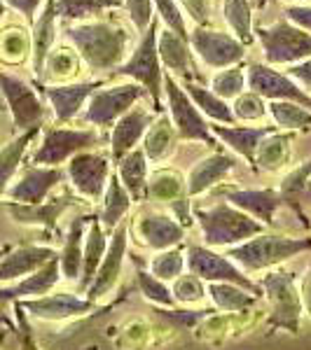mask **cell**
Here are the masks:
<instances>
[{"label":"cell","mask_w":311,"mask_h":350,"mask_svg":"<svg viewBox=\"0 0 311 350\" xmlns=\"http://www.w3.org/2000/svg\"><path fill=\"white\" fill-rule=\"evenodd\" d=\"M232 112H234L236 120L244 122H256L262 120L267 115V105H264V98L258 94H241L239 98H234V105H232Z\"/></svg>","instance_id":"681fc988"},{"label":"cell","mask_w":311,"mask_h":350,"mask_svg":"<svg viewBox=\"0 0 311 350\" xmlns=\"http://www.w3.org/2000/svg\"><path fill=\"white\" fill-rule=\"evenodd\" d=\"M89 217H75L66 231L64 250L59 252L61 278L77 280L82 271V252H84V224Z\"/></svg>","instance_id":"836d02e7"},{"label":"cell","mask_w":311,"mask_h":350,"mask_svg":"<svg viewBox=\"0 0 311 350\" xmlns=\"http://www.w3.org/2000/svg\"><path fill=\"white\" fill-rule=\"evenodd\" d=\"M299 297H302V306L311 318V264L307 267L302 275V283H299Z\"/></svg>","instance_id":"91938a15"},{"label":"cell","mask_w":311,"mask_h":350,"mask_svg":"<svg viewBox=\"0 0 311 350\" xmlns=\"http://www.w3.org/2000/svg\"><path fill=\"white\" fill-rule=\"evenodd\" d=\"M185 269V247L176 245L169 250H160L150 259V273L164 283H173L178 275H183Z\"/></svg>","instance_id":"7bdbcfd3"},{"label":"cell","mask_w":311,"mask_h":350,"mask_svg":"<svg viewBox=\"0 0 311 350\" xmlns=\"http://www.w3.org/2000/svg\"><path fill=\"white\" fill-rule=\"evenodd\" d=\"M288 77H290V80H295V82H299L304 89H311V56L288 68Z\"/></svg>","instance_id":"6f0895ef"},{"label":"cell","mask_w":311,"mask_h":350,"mask_svg":"<svg viewBox=\"0 0 311 350\" xmlns=\"http://www.w3.org/2000/svg\"><path fill=\"white\" fill-rule=\"evenodd\" d=\"M66 178L71 180L73 189L89 201L103 199L105 185L110 180V159L96 152H80L68 159Z\"/></svg>","instance_id":"7c38bea8"},{"label":"cell","mask_w":311,"mask_h":350,"mask_svg":"<svg viewBox=\"0 0 311 350\" xmlns=\"http://www.w3.org/2000/svg\"><path fill=\"white\" fill-rule=\"evenodd\" d=\"M176 129H173L171 120L166 115H160L152 126L145 133V143H143V152L148 157V161L152 163H164L171 157V152L176 150Z\"/></svg>","instance_id":"e575fe53"},{"label":"cell","mask_w":311,"mask_h":350,"mask_svg":"<svg viewBox=\"0 0 311 350\" xmlns=\"http://www.w3.org/2000/svg\"><path fill=\"white\" fill-rule=\"evenodd\" d=\"M96 89H101V82H77V84H56V87H45L42 94L49 100L54 112V120L66 124L75 120L77 112L82 110L84 100L92 98Z\"/></svg>","instance_id":"cb8c5ba5"},{"label":"cell","mask_w":311,"mask_h":350,"mask_svg":"<svg viewBox=\"0 0 311 350\" xmlns=\"http://www.w3.org/2000/svg\"><path fill=\"white\" fill-rule=\"evenodd\" d=\"M256 36L262 44L267 66H295L311 56V33L302 31L290 21H276L274 26H258Z\"/></svg>","instance_id":"52a82bcc"},{"label":"cell","mask_w":311,"mask_h":350,"mask_svg":"<svg viewBox=\"0 0 311 350\" xmlns=\"http://www.w3.org/2000/svg\"><path fill=\"white\" fill-rule=\"evenodd\" d=\"M164 92H166L169 100V120H171L173 129H176L180 140H201L206 145H216L211 135V126L201 117V112L197 110V105L190 100V96L185 94V89H180V84L173 80L171 72L164 70Z\"/></svg>","instance_id":"9c48e42d"},{"label":"cell","mask_w":311,"mask_h":350,"mask_svg":"<svg viewBox=\"0 0 311 350\" xmlns=\"http://www.w3.org/2000/svg\"><path fill=\"white\" fill-rule=\"evenodd\" d=\"M108 239L110 236L105 234L103 227H101L99 217L89 215V231L84 234V252H82V271L80 278H77V290L84 292L89 285H92L96 271H99V264L103 259L105 250H108Z\"/></svg>","instance_id":"83f0119b"},{"label":"cell","mask_w":311,"mask_h":350,"mask_svg":"<svg viewBox=\"0 0 311 350\" xmlns=\"http://www.w3.org/2000/svg\"><path fill=\"white\" fill-rule=\"evenodd\" d=\"M12 10H16L19 14H24L28 21L36 19L38 14V8L42 5V0H5Z\"/></svg>","instance_id":"680465c9"},{"label":"cell","mask_w":311,"mask_h":350,"mask_svg":"<svg viewBox=\"0 0 311 350\" xmlns=\"http://www.w3.org/2000/svg\"><path fill=\"white\" fill-rule=\"evenodd\" d=\"M286 16L290 19V24H295L302 28V31L311 33V8H307V5H288Z\"/></svg>","instance_id":"11a10c76"},{"label":"cell","mask_w":311,"mask_h":350,"mask_svg":"<svg viewBox=\"0 0 311 350\" xmlns=\"http://www.w3.org/2000/svg\"><path fill=\"white\" fill-rule=\"evenodd\" d=\"M246 84L253 89V94L262 96V98L293 100V103L311 110V96L304 92L295 80H290V77L284 75V72L274 70V68L267 66V64H251L248 66Z\"/></svg>","instance_id":"5bb4252c"},{"label":"cell","mask_w":311,"mask_h":350,"mask_svg":"<svg viewBox=\"0 0 311 350\" xmlns=\"http://www.w3.org/2000/svg\"><path fill=\"white\" fill-rule=\"evenodd\" d=\"M124 0H56V16L66 21H80L101 14L103 10L120 8Z\"/></svg>","instance_id":"b9f144b4"},{"label":"cell","mask_w":311,"mask_h":350,"mask_svg":"<svg viewBox=\"0 0 311 350\" xmlns=\"http://www.w3.org/2000/svg\"><path fill=\"white\" fill-rule=\"evenodd\" d=\"M211 310H171V308H160V318L169 320L176 327H192L195 323H201L203 318H208Z\"/></svg>","instance_id":"db71d44e"},{"label":"cell","mask_w":311,"mask_h":350,"mask_svg":"<svg viewBox=\"0 0 311 350\" xmlns=\"http://www.w3.org/2000/svg\"><path fill=\"white\" fill-rule=\"evenodd\" d=\"M171 295L176 299V304H185V306H192V304H201L203 297H206V287H203V280L197 278L192 273H183L173 280Z\"/></svg>","instance_id":"bcb514c9"},{"label":"cell","mask_w":311,"mask_h":350,"mask_svg":"<svg viewBox=\"0 0 311 350\" xmlns=\"http://www.w3.org/2000/svg\"><path fill=\"white\" fill-rule=\"evenodd\" d=\"M45 72H52L56 77L73 75V72H75V56L66 47L56 49V52H49L47 64H45ZM45 72H42V77H45Z\"/></svg>","instance_id":"816d5d0a"},{"label":"cell","mask_w":311,"mask_h":350,"mask_svg":"<svg viewBox=\"0 0 311 350\" xmlns=\"http://www.w3.org/2000/svg\"><path fill=\"white\" fill-rule=\"evenodd\" d=\"M84 350H99V346H87V348H84Z\"/></svg>","instance_id":"003e7915"},{"label":"cell","mask_w":311,"mask_h":350,"mask_svg":"<svg viewBox=\"0 0 311 350\" xmlns=\"http://www.w3.org/2000/svg\"><path fill=\"white\" fill-rule=\"evenodd\" d=\"M12 310H14V334H16V341H19V350H42L40 343L36 338V332L31 327V318L24 310L19 301L12 304Z\"/></svg>","instance_id":"c3c4849f"},{"label":"cell","mask_w":311,"mask_h":350,"mask_svg":"<svg viewBox=\"0 0 311 350\" xmlns=\"http://www.w3.org/2000/svg\"><path fill=\"white\" fill-rule=\"evenodd\" d=\"M152 5L157 8V12H160L162 21L166 24L169 31H173L176 36L183 38V40H190L188 26H185V19H183V14H180L176 0H152Z\"/></svg>","instance_id":"f907efd6"},{"label":"cell","mask_w":311,"mask_h":350,"mask_svg":"<svg viewBox=\"0 0 311 350\" xmlns=\"http://www.w3.org/2000/svg\"><path fill=\"white\" fill-rule=\"evenodd\" d=\"M293 131H284V133H269L262 138V143L258 145L256 150V161H253V168L258 171H267V173H276L286 166L288 159H290V148H293Z\"/></svg>","instance_id":"d6a6232c"},{"label":"cell","mask_w":311,"mask_h":350,"mask_svg":"<svg viewBox=\"0 0 311 350\" xmlns=\"http://www.w3.org/2000/svg\"><path fill=\"white\" fill-rule=\"evenodd\" d=\"M223 14L234 38L244 47L256 40V36H253V8L248 0H225Z\"/></svg>","instance_id":"60d3db41"},{"label":"cell","mask_w":311,"mask_h":350,"mask_svg":"<svg viewBox=\"0 0 311 350\" xmlns=\"http://www.w3.org/2000/svg\"><path fill=\"white\" fill-rule=\"evenodd\" d=\"M192 215L199 222L206 247H234L253 236L264 234L267 229L227 201H220L211 208H195Z\"/></svg>","instance_id":"3957f363"},{"label":"cell","mask_w":311,"mask_h":350,"mask_svg":"<svg viewBox=\"0 0 311 350\" xmlns=\"http://www.w3.org/2000/svg\"><path fill=\"white\" fill-rule=\"evenodd\" d=\"M66 36L77 47L80 59L94 72H105L122 66L129 44V33L124 28L105 24V21H84V24L68 26Z\"/></svg>","instance_id":"6da1fadb"},{"label":"cell","mask_w":311,"mask_h":350,"mask_svg":"<svg viewBox=\"0 0 311 350\" xmlns=\"http://www.w3.org/2000/svg\"><path fill=\"white\" fill-rule=\"evenodd\" d=\"M185 267L190 269L192 275L206 280V283L239 285V287H244V290L253 292V295L262 297V287H260L256 280L248 278L232 259L220 255L213 247L199 245V243H188V247H185Z\"/></svg>","instance_id":"8992f818"},{"label":"cell","mask_w":311,"mask_h":350,"mask_svg":"<svg viewBox=\"0 0 311 350\" xmlns=\"http://www.w3.org/2000/svg\"><path fill=\"white\" fill-rule=\"evenodd\" d=\"M10 250V247H0V257H3L5 255V252H8Z\"/></svg>","instance_id":"03108f58"},{"label":"cell","mask_w":311,"mask_h":350,"mask_svg":"<svg viewBox=\"0 0 311 350\" xmlns=\"http://www.w3.org/2000/svg\"><path fill=\"white\" fill-rule=\"evenodd\" d=\"M309 178H311V159L299 163L297 168H293V171L284 178L281 189H279L281 201H284L286 206L290 208V211L295 213L299 219H302L304 227H309V222H307V217H304L302 206H299V203H302V199H304V189H307Z\"/></svg>","instance_id":"f35d334b"},{"label":"cell","mask_w":311,"mask_h":350,"mask_svg":"<svg viewBox=\"0 0 311 350\" xmlns=\"http://www.w3.org/2000/svg\"><path fill=\"white\" fill-rule=\"evenodd\" d=\"M75 203H77L75 196L66 191V194L54 196V199H45L42 203H33V206L8 201L5 203V211L10 213V217H12L16 224H24V227H40L45 231H54L61 215H64L71 206H75Z\"/></svg>","instance_id":"d6986e66"},{"label":"cell","mask_w":311,"mask_h":350,"mask_svg":"<svg viewBox=\"0 0 311 350\" xmlns=\"http://www.w3.org/2000/svg\"><path fill=\"white\" fill-rule=\"evenodd\" d=\"M132 196H129V191L122 187L120 178L117 175H110L108 180V189H105L103 194V211H101V227H105V234H112V231L117 229V224L124 222V217H127L129 208H132Z\"/></svg>","instance_id":"d590c367"},{"label":"cell","mask_w":311,"mask_h":350,"mask_svg":"<svg viewBox=\"0 0 311 350\" xmlns=\"http://www.w3.org/2000/svg\"><path fill=\"white\" fill-rule=\"evenodd\" d=\"M145 199L166 203L173 211V217L178 219L183 227L192 224V211H190V196L185 180L173 171H160L152 178H148V187H145Z\"/></svg>","instance_id":"ac0fdd59"},{"label":"cell","mask_w":311,"mask_h":350,"mask_svg":"<svg viewBox=\"0 0 311 350\" xmlns=\"http://www.w3.org/2000/svg\"><path fill=\"white\" fill-rule=\"evenodd\" d=\"M0 94H3L5 103H8L16 131H28V129L42 126L45 105L31 84L0 70Z\"/></svg>","instance_id":"30bf717a"},{"label":"cell","mask_w":311,"mask_h":350,"mask_svg":"<svg viewBox=\"0 0 311 350\" xmlns=\"http://www.w3.org/2000/svg\"><path fill=\"white\" fill-rule=\"evenodd\" d=\"M56 0H45V8L40 16L36 19V26H33V70L36 75L42 80L45 72V64H47V56L52 52L54 44V33H56Z\"/></svg>","instance_id":"f546056e"},{"label":"cell","mask_w":311,"mask_h":350,"mask_svg":"<svg viewBox=\"0 0 311 350\" xmlns=\"http://www.w3.org/2000/svg\"><path fill=\"white\" fill-rule=\"evenodd\" d=\"M99 143V133L94 129H45L42 143L33 152V166L59 168L61 163L73 159L80 152H89V148Z\"/></svg>","instance_id":"ba28073f"},{"label":"cell","mask_w":311,"mask_h":350,"mask_svg":"<svg viewBox=\"0 0 311 350\" xmlns=\"http://www.w3.org/2000/svg\"><path fill=\"white\" fill-rule=\"evenodd\" d=\"M251 3V8H256V10H262L264 5H267V0H248Z\"/></svg>","instance_id":"94428289"},{"label":"cell","mask_w":311,"mask_h":350,"mask_svg":"<svg viewBox=\"0 0 311 350\" xmlns=\"http://www.w3.org/2000/svg\"><path fill=\"white\" fill-rule=\"evenodd\" d=\"M234 166H236V161H234V157H229V154H211V157H206V159L197 161L195 166H192L188 180H185L188 196L195 199V196L206 194V191L211 187H216Z\"/></svg>","instance_id":"4316f807"},{"label":"cell","mask_w":311,"mask_h":350,"mask_svg":"<svg viewBox=\"0 0 311 350\" xmlns=\"http://www.w3.org/2000/svg\"><path fill=\"white\" fill-rule=\"evenodd\" d=\"M136 275H138V285H140V292L148 301L157 304L160 308H171L176 304V299L171 295V287H166V283L150 273V271L140 269V264L136 267Z\"/></svg>","instance_id":"f6af8a7d"},{"label":"cell","mask_w":311,"mask_h":350,"mask_svg":"<svg viewBox=\"0 0 311 350\" xmlns=\"http://www.w3.org/2000/svg\"><path fill=\"white\" fill-rule=\"evenodd\" d=\"M157 36H160V24L152 21L148 31L143 33L138 47L134 49L132 59L122 61V66L115 70V75L134 77L136 84L145 89L152 98L155 112H162V84H164V70L162 61L157 54Z\"/></svg>","instance_id":"5b68a950"},{"label":"cell","mask_w":311,"mask_h":350,"mask_svg":"<svg viewBox=\"0 0 311 350\" xmlns=\"http://www.w3.org/2000/svg\"><path fill=\"white\" fill-rule=\"evenodd\" d=\"M190 47L208 68H232L236 66L246 54V47L236 40L234 36H227L223 31H211V28L197 26L190 33Z\"/></svg>","instance_id":"4fadbf2b"},{"label":"cell","mask_w":311,"mask_h":350,"mask_svg":"<svg viewBox=\"0 0 311 350\" xmlns=\"http://www.w3.org/2000/svg\"><path fill=\"white\" fill-rule=\"evenodd\" d=\"M213 135H218L229 150H234L239 157L251 163L256 161V150L262 143L264 135L274 133V126H211Z\"/></svg>","instance_id":"f1b7e54d"},{"label":"cell","mask_w":311,"mask_h":350,"mask_svg":"<svg viewBox=\"0 0 311 350\" xmlns=\"http://www.w3.org/2000/svg\"><path fill=\"white\" fill-rule=\"evenodd\" d=\"M225 201L258 219L264 227H271L276 211L284 206L279 191L274 189H229L225 191Z\"/></svg>","instance_id":"d4e9b609"},{"label":"cell","mask_w":311,"mask_h":350,"mask_svg":"<svg viewBox=\"0 0 311 350\" xmlns=\"http://www.w3.org/2000/svg\"><path fill=\"white\" fill-rule=\"evenodd\" d=\"M127 247H129V227H127V222H122V224H117V229L110 234L108 250H105L103 259H101L92 285L84 290L89 301L96 304L99 299L110 295L112 287L117 285V280H120V275H122L124 257H127Z\"/></svg>","instance_id":"9a60e30c"},{"label":"cell","mask_w":311,"mask_h":350,"mask_svg":"<svg viewBox=\"0 0 311 350\" xmlns=\"http://www.w3.org/2000/svg\"><path fill=\"white\" fill-rule=\"evenodd\" d=\"M157 54H160V61L164 64V68L180 75L183 82H192L197 77L190 42L176 36L173 31H169V28H164L160 36H157Z\"/></svg>","instance_id":"484cf974"},{"label":"cell","mask_w":311,"mask_h":350,"mask_svg":"<svg viewBox=\"0 0 311 350\" xmlns=\"http://www.w3.org/2000/svg\"><path fill=\"white\" fill-rule=\"evenodd\" d=\"M206 295L211 297L213 306L225 313H244L251 306H256L258 295L244 290L239 285H229V283H208Z\"/></svg>","instance_id":"74e56055"},{"label":"cell","mask_w":311,"mask_h":350,"mask_svg":"<svg viewBox=\"0 0 311 350\" xmlns=\"http://www.w3.org/2000/svg\"><path fill=\"white\" fill-rule=\"evenodd\" d=\"M66 178L64 168H49V166H28L24 173L19 175L14 185H10L8 189V199L14 203H42L49 196L56 185Z\"/></svg>","instance_id":"ffe728a7"},{"label":"cell","mask_w":311,"mask_h":350,"mask_svg":"<svg viewBox=\"0 0 311 350\" xmlns=\"http://www.w3.org/2000/svg\"><path fill=\"white\" fill-rule=\"evenodd\" d=\"M124 5H127V12L132 16L134 26L140 33L148 31V26L152 24V10H155L152 0H124Z\"/></svg>","instance_id":"f5cc1de1"},{"label":"cell","mask_w":311,"mask_h":350,"mask_svg":"<svg viewBox=\"0 0 311 350\" xmlns=\"http://www.w3.org/2000/svg\"><path fill=\"white\" fill-rule=\"evenodd\" d=\"M59 280H61V267H59V257H54L52 262H47L36 273L26 275V278L16 280V283H10L8 287H0V306L49 295Z\"/></svg>","instance_id":"7402d4cb"},{"label":"cell","mask_w":311,"mask_h":350,"mask_svg":"<svg viewBox=\"0 0 311 350\" xmlns=\"http://www.w3.org/2000/svg\"><path fill=\"white\" fill-rule=\"evenodd\" d=\"M40 131H42V126L21 131L14 140H10V143L0 150V199L8 194L10 185L14 183V175L19 173V166L28 152V145L33 143V138Z\"/></svg>","instance_id":"4dcf8cb0"},{"label":"cell","mask_w":311,"mask_h":350,"mask_svg":"<svg viewBox=\"0 0 311 350\" xmlns=\"http://www.w3.org/2000/svg\"><path fill=\"white\" fill-rule=\"evenodd\" d=\"M246 89V70L241 66L225 68L223 72H218L211 82V92L220 96L223 100H234L244 94Z\"/></svg>","instance_id":"ee69618b"},{"label":"cell","mask_w":311,"mask_h":350,"mask_svg":"<svg viewBox=\"0 0 311 350\" xmlns=\"http://www.w3.org/2000/svg\"><path fill=\"white\" fill-rule=\"evenodd\" d=\"M304 196H311V178H309V183H307V189H304Z\"/></svg>","instance_id":"6125c7cd"},{"label":"cell","mask_w":311,"mask_h":350,"mask_svg":"<svg viewBox=\"0 0 311 350\" xmlns=\"http://www.w3.org/2000/svg\"><path fill=\"white\" fill-rule=\"evenodd\" d=\"M117 178L122 187L129 191L132 201L145 199V187H148V157L140 148L132 150L117 161Z\"/></svg>","instance_id":"1f68e13d"},{"label":"cell","mask_w":311,"mask_h":350,"mask_svg":"<svg viewBox=\"0 0 311 350\" xmlns=\"http://www.w3.org/2000/svg\"><path fill=\"white\" fill-rule=\"evenodd\" d=\"M134 234L150 250H169V247L183 245L185 227L176 217L164 215L157 211H143L134 219Z\"/></svg>","instance_id":"e0dca14e"},{"label":"cell","mask_w":311,"mask_h":350,"mask_svg":"<svg viewBox=\"0 0 311 350\" xmlns=\"http://www.w3.org/2000/svg\"><path fill=\"white\" fill-rule=\"evenodd\" d=\"M54 257H59V252L49 245H36V243L8 250L0 257V283H16V280L36 273Z\"/></svg>","instance_id":"44dd1931"},{"label":"cell","mask_w":311,"mask_h":350,"mask_svg":"<svg viewBox=\"0 0 311 350\" xmlns=\"http://www.w3.org/2000/svg\"><path fill=\"white\" fill-rule=\"evenodd\" d=\"M267 112L279 129L284 131H309L311 129V110L302 105L293 103V100H271L267 105Z\"/></svg>","instance_id":"ab89813d"},{"label":"cell","mask_w":311,"mask_h":350,"mask_svg":"<svg viewBox=\"0 0 311 350\" xmlns=\"http://www.w3.org/2000/svg\"><path fill=\"white\" fill-rule=\"evenodd\" d=\"M28 54V42L26 36L19 28H8L0 36V59L5 64H19L21 59H26Z\"/></svg>","instance_id":"7dc6e473"},{"label":"cell","mask_w":311,"mask_h":350,"mask_svg":"<svg viewBox=\"0 0 311 350\" xmlns=\"http://www.w3.org/2000/svg\"><path fill=\"white\" fill-rule=\"evenodd\" d=\"M180 5L185 8L192 19L197 21V26H203L208 19V0H180Z\"/></svg>","instance_id":"9f6ffc18"},{"label":"cell","mask_w":311,"mask_h":350,"mask_svg":"<svg viewBox=\"0 0 311 350\" xmlns=\"http://www.w3.org/2000/svg\"><path fill=\"white\" fill-rule=\"evenodd\" d=\"M157 117L152 115L150 110L143 108H132L124 117L115 122L112 126V135H110V154L115 163L122 159L124 154H129L132 150H136L138 140L148 133V129L152 126Z\"/></svg>","instance_id":"603a6c76"},{"label":"cell","mask_w":311,"mask_h":350,"mask_svg":"<svg viewBox=\"0 0 311 350\" xmlns=\"http://www.w3.org/2000/svg\"><path fill=\"white\" fill-rule=\"evenodd\" d=\"M3 14H5V0H0V19H3Z\"/></svg>","instance_id":"be15d7a7"},{"label":"cell","mask_w":311,"mask_h":350,"mask_svg":"<svg viewBox=\"0 0 311 350\" xmlns=\"http://www.w3.org/2000/svg\"><path fill=\"white\" fill-rule=\"evenodd\" d=\"M299 275L295 271H271L260 278L262 295H267L271 313L267 318V334L284 329L288 334H299L302 327V297H299Z\"/></svg>","instance_id":"277c9868"},{"label":"cell","mask_w":311,"mask_h":350,"mask_svg":"<svg viewBox=\"0 0 311 350\" xmlns=\"http://www.w3.org/2000/svg\"><path fill=\"white\" fill-rule=\"evenodd\" d=\"M145 94L140 84H115L108 89H96L89 98L84 122L96 124V126H110L120 117L127 115L134 108V103Z\"/></svg>","instance_id":"8fae6325"},{"label":"cell","mask_w":311,"mask_h":350,"mask_svg":"<svg viewBox=\"0 0 311 350\" xmlns=\"http://www.w3.org/2000/svg\"><path fill=\"white\" fill-rule=\"evenodd\" d=\"M183 89L201 115L211 117V120H216L218 124H225V126L234 124L236 117H234V112H232V105L227 100L220 98V96L213 94L211 89L201 87V84H197V82H183Z\"/></svg>","instance_id":"8d00e7d4"},{"label":"cell","mask_w":311,"mask_h":350,"mask_svg":"<svg viewBox=\"0 0 311 350\" xmlns=\"http://www.w3.org/2000/svg\"><path fill=\"white\" fill-rule=\"evenodd\" d=\"M311 252V239H295L284 234H258L239 245L229 247L225 257L232 259L244 273H260L274 269L288 259Z\"/></svg>","instance_id":"7a4b0ae2"},{"label":"cell","mask_w":311,"mask_h":350,"mask_svg":"<svg viewBox=\"0 0 311 350\" xmlns=\"http://www.w3.org/2000/svg\"><path fill=\"white\" fill-rule=\"evenodd\" d=\"M24 310L28 313V318H38L45 323H64V320H75L82 315L92 313L96 304L89 299H80L73 292H49L45 297L38 299H26L19 301Z\"/></svg>","instance_id":"2e32d148"},{"label":"cell","mask_w":311,"mask_h":350,"mask_svg":"<svg viewBox=\"0 0 311 350\" xmlns=\"http://www.w3.org/2000/svg\"><path fill=\"white\" fill-rule=\"evenodd\" d=\"M286 3H293V5H297V3H307V0H286Z\"/></svg>","instance_id":"e7e4bbea"}]
</instances>
